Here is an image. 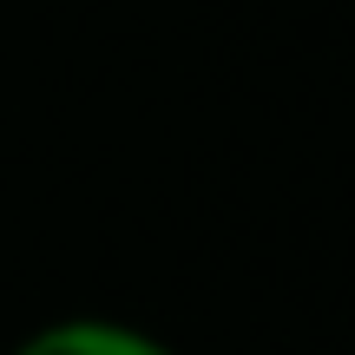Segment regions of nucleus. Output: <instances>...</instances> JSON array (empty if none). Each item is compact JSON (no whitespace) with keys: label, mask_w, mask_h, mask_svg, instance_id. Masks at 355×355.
Returning a JSON list of instances; mask_svg holds the SVG:
<instances>
[{"label":"nucleus","mask_w":355,"mask_h":355,"mask_svg":"<svg viewBox=\"0 0 355 355\" xmlns=\"http://www.w3.org/2000/svg\"><path fill=\"white\" fill-rule=\"evenodd\" d=\"M7 355H184V349L125 316H53L26 329Z\"/></svg>","instance_id":"obj_1"}]
</instances>
